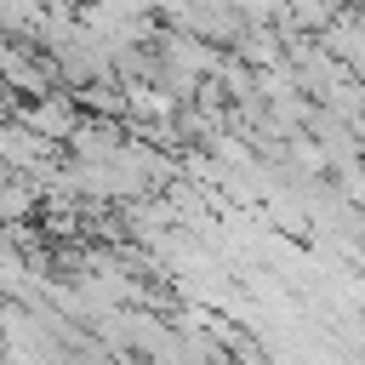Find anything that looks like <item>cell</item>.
Here are the masks:
<instances>
[{"mask_svg":"<svg viewBox=\"0 0 365 365\" xmlns=\"http://www.w3.org/2000/svg\"><path fill=\"white\" fill-rule=\"evenodd\" d=\"M34 125H40V131H68L74 114H68L63 103H40V108H34Z\"/></svg>","mask_w":365,"mask_h":365,"instance_id":"1","label":"cell"},{"mask_svg":"<svg viewBox=\"0 0 365 365\" xmlns=\"http://www.w3.org/2000/svg\"><path fill=\"white\" fill-rule=\"evenodd\" d=\"M291 11H297V23H308V29H314V23H331V0H297Z\"/></svg>","mask_w":365,"mask_h":365,"instance_id":"2","label":"cell"}]
</instances>
